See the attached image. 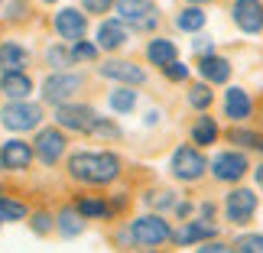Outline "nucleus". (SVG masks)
Listing matches in <instances>:
<instances>
[{
  "instance_id": "2f4dec72",
  "label": "nucleus",
  "mask_w": 263,
  "mask_h": 253,
  "mask_svg": "<svg viewBox=\"0 0 263 253\" xmlns=\"http://www.w3.org/2000/svg\"><path fill=\"white\" fill-rule=\"evenodd\" d=\"M26 218H29V208L23 201L10 198V195H0V221H26Z\"/></svg>"
},
{
  "instance_id": "a18cd8bd",
  "label": "nucleus",
  "mask_w": 263,
  "mask_h": 253,
  "mask_svg": "<svg viewBox=\"0 0 263 253\" xmlns=\"http://www.w3.org/2000/svg\"><path fill=\"white\" fill-rule=\"evenodd\" d=\"M189 7H205V4H211V0H185Z\"/></svg>"
},
{
  "instance_id": "c85d7f7f",
  "label": "nucleus",
  "mask_w": 263,
  "mask_h": 253,
  "mask_svg": "<svg viewBox=\"0 0 263 253\" xmlns=\"http://www.w3.org/2000/svg\"><path fill=\"white\" fill-rule=\"evenodd\" d=\"M107 104H110V110H114V114H130V110L137 107V91H134V88L117 85V88H110Z\"/></svg>"
},
{
  "instance_id": "58836bf2",
  "label": "nucleus",
  "mask_w": 263,
  "mask_h": 253,
  "mask_svg": "<svg viewBox=\"0 0 263 253\" xmlns=\"http://www.w3.org/2000/svg\"><path fill=\"white\" fill-rule=\"evenodd\" d=\"M82 7H85V13L101 16V13H107V10L114 7V0H82Z\"/></svg>"
},
{
  "instance_id": "ea45409f",
  "label": "nucleus",
  "mask_w": 263,
  "mask_h": 253,
  "mask_svg": "<svg viewBox=\"0 0 263 253\" xmlns=\"http://www.w3.org/2000/svg\"><path fill=\"white\" fill-rule=\"evenodd\" d=\"M26 13H29L26 0H10V4H7V20H23Z\"/></svg>"
},
{
  "instance_id": "e433bc0d",
  "label": "nucleus",
  "mask_w": 263,
  "mask_h": 253,
  "mask_svg": "<svg viewBox=\"0 0 263 253\" xmlns=\"http://www.w3.org/2000/svg\"><path fill=\"white\" fill-rule=\"evenodd\" d=\"M221 215V208L215 205V201H195V218L198 221H205V224H215Z\"/></svg>"
},
{
  "instance_id": "ddd939ff",
  "label": "nucleus",
  "mask_w": 263,
  "mask_h": 253,
  "mask_svg": "<svg viewBox=\"0 0 263 253\" xmlns=\"http://www.w3.org/2000/svg\"><path fill=\"white\" fill-rule=\"evenodd\" d=\"M231 23L244 36L263 33V0H234L231 4Z\"/></svg>"
},
{
  "instance_id": "f257e3e1",
  "label": "nucleus",
  "mask_w": 263,
  "mask_h": 253,
  "mask_svg": "<svg viewBox=\"0 0 263 253\" xmlns=\"http://www.w3.org/2000/svg\"><path fill=\"white\" fill-rule=\"evenodd\" d=\"M68 176H72L75 182H82V185H110L120 169H124V163H120L117 153H110V149H78V153L68 156Z\"/></svg>"
},
{
  "instance_id": "09e8293b",
  "label": "nucleus",
  "mask_w": 263,
  "mask_h": 253,
  "mask_svg": "<svg viewBox=\"0 0 263 253\" xmlns=\"http://www.w3.org/2000/svg\"><path fill=\"white\" fill-rule=\"evenodd\" d=\"M0 224H4V221H0Z\"/></svg>"
},
{
  "instance_id": "0eeeda50",
  "label": "nucleus",
  "mask_w": 263,
  "mask_h": 253,
  "mask_svg": "<svg viewBox=\"0 0 263 253\" xmlns=\"http://www.w3.org/2000/svg\"><path fill=\"white\" fill-rule=\"evenodd\" d=\"M43 104H33V101H10L0 110V124L13 133H26V130H39L43 124Z\"/></svg>"
},
{
  "instance_id": "f3484780",
  "label": "nucleus",
  "mask_w": 263,
  "mask_h": 253,
  "mask_svg": "<svg viewBox=\"0 0 263 253\" xmlns=\"http://www.w3.org/2000/svg\"><path fill=\"white\" fill-rule=\"evenodd\" d=\"M198 75H201V82L205 85H228L231 82V72H234V68H231V59L228 55H205V59H198Z\"/></svg>"
},
{
  "instance_id": "a19ab883",
  "label": "nucleus",
  "mask_w": 263,
  "mask_h": 253,
  "mask_svg": "<svg viewBox=\"0 0 263 253\" xmlns=\"http://www.w3.org/2000/svg\"><path fill=\"white\" fill-rule=\"evenodd\" d=\"M195 253H231V244H224V240H208V244H198Z\"/></svg>"
},
{
  "instance_id": "b1692460",
  "label": "nucleus",
  "mask_w": 263,
  "mask_h": 253,
  "mask_svg": "<svg viewBox=\"0 0 263 253\" xmlns=\"http://www.w3.org/2000/svg\"><path fill=\"white\" fill-rule=\"evenodd\" d=\"M85 224H88V221L78 215L72 205L59 208V215H55V230H59V237L72 240V237H78V234H85Z\"/></svg>"
},
{
  "instance_id": "a211bd4d",
  "label": "nucleus",
  "mask_w": 263,
  "mask_h": 253,
  "mask_svg": "<svg viewBox=\"0 0 263 253\" xmlns=\"http://www.w3.org/2000/svg\"><path fill=\"white\" fill-rule=\"evenodd\" d=\"M218 140H221V127H218V120L211 117V114H198V117L189 124V143L195 146V149L215 146Z\"/></svg>"
},
{
  "instance_id": "bb28decb",
  "label": "nucleus",
  "mask_w": 263,
  "mask_h": 253,
  "mask_svg": "<svg viewBox=\"0 0 263 253\" xmlns=\"http://www.w3.org/2000/svg\"><path fill=\"white\" fill-rule=\"evenodd\" d=\"M143 205L153 215H166V211H173L179 205V195L173 188H149V191H143Z\"/></svg>"
},
{
  "instance_id": "4468645a",
  "label": "nucleus",
  "mask_w": 263,
  "mask_h": 253,
  "mask_svg": "<svg viewBox=\"0 0 263 253\" xmlns=\"http://www.w3.org/2000/svg\"><path fill=\"white\" fill-rule=\"evenodd\" d=\"M221 114H224L234 127L247 124V120L254 117V98H250L240 85H228L224 98H221Z\"/></svg>"
},
{
  "instance_id": "f704fd0d",
  "label": "nucleus",
  "mask_w": 263,
  "mask_h": 253,
  "mask_svg": "<svg viewBox=\"0 0 263 253\" xmlns=\"http://www.w3.org/2000/svg\"><path fill=\"white\" fill-rule=\"evenodd\" d=\"M159 72H163V78H166V82H173V85H182V82H189V65L185 62H179V59H176V62H169L166 68H159Z\"/></svg>"
},
{
  "instance_id": "8fccbe9b",
  "label": "nucleus",
  "mask_w": 263,
  "mask_h": 253,
  "mask_svg": "<svg viewBox=\"0 0 263 253\" xmlns=\"http://www.w3.org/2000/svg\"><path fill=\"white\" fill-rule=\"evenodd\" d=\"M0 4H4V0H0Z\"/></svg>"
},
{
  "instance_id": "6e6552de",
  "label": "nucleus",
  "mask_w": 263,
  "mask_h": 253,
  "mask_svg": "<svg viewBox=\"0 0 263 253\" xmlns=\"http://www.w3.org/2000/svg\"><path fill=\"white\" fill-rule=\"evenodd\" d=\"M85 88V75L82 72H52L43 82V101L46 104H72V98Z\"/></svg>"
},
{
  "instance_id": "6ab92c4d",
  "label": "nucleus",
  "mask_w": 263,
  "mask_h": 253,
  "mask_svg": "<svg viewBox=\"0 0 263 253\" xmlns=\"http://www.w3.org/2000/svg\"><path fill=\"white\" fill-rule=\"evenodd\" d=\"M98 49H104V52H117V49H124L127 46V39H130V29L120 23V20H101V26H98Z\"/></svg>"
},
{
  "instance_id": "39448f33",
  "label": "nucleus",
  "mask_w": 263,
  "mask_h": 253,
  "mask_svg": "<svg viewBox=\"0 0 263 253\" xmlns=\"http://www.w3.org/2000/svg\"><path fill=\"white\" fill-rule=\"evenodd\" d=\"M257 208H260V195L254 188H247V185H234L224 195V201H221V215H224V221L234 224V227L250 224L254 215H257Z\"/></svg>"
},
{
  "instance_id": "72a5a7b5",
  "label": "nucleus",
  "mask_w": 263,
  "mask_h": 253,
  "mask_svg": "<svg viewBox=\"0 0 263 253\" xmlns=\"http://www.w3.org/2000/svg\"><path fill=\"white\" fill-rule=\"evenodd\" d=\"M29 227H33V234H39V237L52 234L55 230V215H49V211H33V215H29Z\"/></svg>"
},
{
  "instance_id": "49530a36",
  "label": "nucleus",
  "mask_w": 263,
  "mask_h": 253,
  "mask_svg": "<svg viewBox=\"0 0 263 253\" xmlns=\"http://www.w3.org/2000/svg\"><path fill=\"white\" fill-rule=\"evenodd\" d=\"M137 253H159V250H137Z\"/></svg>"
},
{
  "instance_id": "4c0bfd02",
  "label": "nucleus",
  "mask_w": 263,
  "mask_h": 253,
  "mask_svg": "<svg viewBox=\"0 0 263 253\" xmlns=\"http://www.w3.org/2000/svg\"><path fill=\"white\" fill-rule=\"evenodd\" d=\"M192 52H195L198 59H205V55H215V39H211L208 33H198L195 39H192Z\"/></svg>"
},
{
  "instance_id": "5701e85b",
  "label": "nucleus",
  "mask_w": 263,
  "mask_h": 253,
  "mask_svg": "<svg viewBox=\"0 0 263 253\" xmlns=\"http://www.w3.org/2000/svg\"><path fill=\"white\" fill-rule=\"evenodd\" d=\"M29 65V52L20 43H0V75L10 72H26Z\"/></svg>"
},
{
  "instance_id": "79ce46f5",
  "label": "nucleus",
  "mask_w": 263,
  "mask_h": 253,
  "mask_svg": "<svg viewBox=\"0 0 263 253\" xmlns=\"http://www.w3.org/2000/svg\"><path fill=\"white\" fill-rule=\"evenodd\" d=\"M173 215L179 221H192V218H195V201H179V205L173 208Z\"/></svg>"
},
{
  "instance_id": "dca6fc26",
  "label": "nucleus",
  "mask_w": 263,
  "mask_h": 253,
  "mask_svg": "<svg viewBox=\"0 0 263 253\" xmlns=\"http://www.w3.org/2000/svg\"><path fill=\"white\" fill-rule=\"evenodd\" d=\"M33 166V146L26 140H7L0 146V169L7 172H26Z\"/></svg>"
},
{
  "instance_id": "a878e982",
  "label": "nucleus",
  "mask_w": 263,
  "mask_h": 253,
  "mask_svg": "<svg viewBox=\"0 0 263 253\" xmlns=\"http://www.w3.org/2000/svg\"><path fill=\"white\" fill-rule=\"evenodd\" d=\"M228 143H234L240 146V153L244 149H250V153H260L263 156V133H257V130H247V127H231L228 133H224Z\"/></svg>"
},
{
  "instance_id": "4be33fe9",
  "label": "nucleus",
  "mask_w": 263,
  "mask_h": 253,
  "mask_svg": "<svg viewBox=\"0 0 263 253\" xmlns=\"http://www.w3.org/2000/svg\"><path fill=\"white\" fill-rule=\"evenodd\" d=\"M143 52H146V62H149V65H156V68H166L169 62H176V59H179L176 43H173V39H166V36L149 39Z\"/></svg>"
},
{
  "instance_id": "412c9836",
  "label": "nucleus",
  "mask_w": 263,
  "mask_h": 253,
  "mask_svg": "<svg viewBox=\"0 0 263 253\" xmlns=\"http://www.w3.org/2000/svg\"><path fill=\"white\" fill-rule=\"evenodd\" d=\"M72 208L85 221H107V218H114V211H110V205H107L104 195H78Z\"/></svg>"
},
{
  "instance_id": "f8f14e48",
  "label": "nucleus",
  "mask_w": 263,
  "mask_h": 253,
  "mask_svg": "<svg viewBox=\"0 0 263 253\" xmlns=\"http://www.w3.org/2000/svg\"><path fill=\"white\" fill-rule=\"evenodd\" d=\"M221 227L218 224H205V221L192 218V221H179V227H173V244L176 247H198L208 240H218Z\"/></svg>"
},
{
  "instance_id": "393cba45",
  "label": "nucleus",
  "mask_w": 263,
  "mask_h": 253,
  "mask_svg": "<svg viewBox=\"0 0 263 253\" xmlns=\"http://www.w3.org/2000/svg\"><path fill=\"white\" fill-rule=\"evenodd\" d=\"M205 23H208V13L201 7H182L176 13V29H182V33H205Z\"/></svg>"
},
{
  "instance_id": "20e7f679",
  "label": "nucleus",
  "mask_w": 263,
  "mask_h": 253,
  "mask_svg": "<svg viewBox=\"0 0 263 253\" xmlns=\"http://www.w3.org/2000/svg\"><path fill=\"white\" fill-rule=\"evenodd\" d=\"M114 10H117V20L134 33H153L159 20H163L153 0H114Z\"/></svg>"
},
{
  "instance_id": "cd10ccee",
  "label": "nucleus",
  "mask_w": 263,
  "mask_h": 253,
  "mask_svg": "<svg viewBox=\"0 0 263 253\" xmlns=\"http://www.w3.org/2000/svg\"><path fill=\"white\" fill-rule=\"evenodd\" d=\"M185 104H189L192 110H198V114H208V107L215 104V91H211V85L192 82L189 91H185Z\"/></svg>"
},
{
  "instance_id": "7ed1b4c3",
  "label": "nucleus",
  "mask_w": 263,
  "mask_h": 253,
  "mask_svg": "<svg viewBox=\"0 0 263 253\" xmlns=\"http://www.w3.org/2000/svg\"><path fill=\"white\" fill-rule=\"evenodd\" d=\"M169 176L182 185H195L208 176V159L201 149H195L192 143H182L179 149H173V156H169Z\"/></svg>"
},
{
  "instance_id": "aec40b11",
  "label": "nucleus",
  "mask_w": 263,
  "mask_h": 253,
  "mask_svg": "<svg viewBox=\"0 0 263 253\" xmlns=\"http://www.w3.org/2000/svg\"><path fill=\"white\" fill-rule=\"evenodd\" d=\"M0 94L10 101H26L33 94V78L26 72H10V75H0Z\"/></svg>"
},
{
  "instance_id": "c756f323",
  "label": "nucleus",
  "mask_w": 263,
  "mask_h": 253,
  "mask_svg": "<svg viewBox=\"0 0 263 253\" xmlns=\"http://www.w3.org/2000/svg\"><path fill=\"white\" fill-rule=\"evenodd\" d=\"M46 65L52 68V72H68V65H75L68 46L65 43H52V46H49L46 49Z\"/></svg>"
},
{
  "instance_id": "de8ad7c7",
  "label": "nucleus",
  "mask_w": 263,
  "mask_h": 253,
  "mask_svg": "<svg viewBox=\"0 0 263 253\" xmlns=\"http://www.w3.org/2000/svg\"><path fill=\"white\" fill-rule=\"evenodd\" d=\"M39 4H55V0H39Z\"/></svg>"
},
{
  "instance_id": "f03ea898",
  "label": "nucleus",
  "mask_w": 263,
  "mask_h": 253,
  "mask_svg": "<svg viewBox=\"0 0 263 253\" xmlns=\"http://www.w3.org/2000/svg\"><path fill=\"white\" fill-rule=\"evenodd\" d=\"M127 230L134 237V247H140V250H156L163 244H173V224L163 215H153V211L134 218L127 224Z\"/></svg>"
},
{
  "instance_id": "7c9ffc66",
  "label": "nucleus",
  "mask_w": 263,
  "mask_h": 253,
  "mask_svg": "<svg viewBox=\"0 0 263 253\" xmlns=\"http://www.w3.org/2000/svg\"><path fill=\"white\" fill-rule=\"evenodd\" d=\"M231 253H263V234L260 230H244L231 240Z\"/></svg>"
},
{
  "instance_id": "9b49d317",
  "label": "nucleus",
  "mask_w": 263,
  "mask_h": 253,
  "mask_svg": "<svg viewBox=\"0 0 263 253\" xmlns=\"http://www.w3.org/2000/svg\"><path fill=\"white\" fill-rule=\"evenodd\" d=\"M98 75L107 78V82H117L124 88H140L146 85V68H140L130 59H107V62L98 65Z\"/></svg>"
},
{
  "instance_id": "1a4fd4ad",
  "label": "nucleus",
  "mask_w": 263,
  "mask_h": 253,
  "mask_svg": "<svg viewBox=\"0 0 263 253\" xmlns=\"http://www.w3.org/2000/svg\"><path fill=\"white\" fill-rule=\"evenodd\" d=\"M98 124V110L91 104H62L55 107V127L68 130V133H91Z\"/></svg>"
},
{
  "instance_id": "2eb2a0df",
  "label": "nucleus",
  "mask_w": 263,
  "mask_h": 253,
  "mask_svg": "<svg viewBox=\"0 0 263 253\" xmlns=\"http://www.w3.org/2000/svg\"><path fill=\"white\" fill-rule=\"evenodd\" d=\"M52 29L59 33V39H65V46L82 43L85 33H88V16L82 10H75V7H65V10H59L52 16Z\"/></svg>"
},
{
  "instance_id": "423d86ee",
  "label": "nucleus",
  "mask_w": 263,
  "mask_h": 253,
  "mask_svg": "<svg viewBox=\"0 0 263 253\" xmlns=\"http://www.w3.org/2000/svg\"><path fill=\"white\" fill-rule=\"evenodd\" d=\"M247 172H250V159L240 149H221L208 159V176L221 185H237V182L247 179Z\"/></svg>"
},
{
  "instance_id": "c03bdc74",
  "label": "nucleus",
  "mask_w": 263,
  "mask_h": 253,
  "mask_svg": "<svg viewBox=\"0 0 263 253\" xmlns=\"http://www.w3.org/2000/svg\"><path fill=\"white\" fill-rule=\"evenodd\" d=\"M254 182H257V188L263 191V163H260V166H254Z\"/></svg>"
},
{
  "instance_id": "37998d69",
  "label": "nucleus",
  "mask_w": 263,
  "mask_h": 253,
  "mask_svg": "<svg viewBox=\"0 0 263 253\" xmlns=\"http://www.w3.org/2000/svg\"><path fill=\"white\" fill-rule=\"evenodd\" d=\"M114 244H117L120 250H130V247H134V237H130V230H127V227L114 234Z\"/></svg>"
},
{
  "instance_id": "473e14b6",
  "label": "nucleus",
  "mask_w": 263,
  "mask_h": 253,
  "mask_svg": "<svg viewBox=\"0 0 263 253\" xmlns=\"http://www.w3.org/2000/svg\"><path fill=\"white\" fill-rule=\"evenodd\" d=\"M68 52H72V62L75 65H85V62H98V52H101V49L95 43H88V39H82V43H72V46H68Z\"/></svg>"
},
{
  "instance_id": "c9c22d12",
  "label": "nucleus",
  "mask_w": 263,
  "mask_h": 253,
  "mask_svg": "<svg viewBox=\"0 0 263 253\" xmlns=\"http://www.w3.org/2000/svg\"><path fill=\"white\" fill-rule=\"evenodd\" d=\"M91 137H101V140H117V137H120V127H117L110 117H98V124H95V130H91Z\"/></svg>"
},
{
  "instance_id": "9d476101",
  "label": "nucleus",
  "mask_w": 263,
  "mask_h": 253,
  "mask_svg": "<svg viewBox=\"0 0 263 253\" xmlns=\"http://www.w3.org/2000/svg\"><path fill=\"white\" fill-rule=\"evenodd\" d=\"M68 149V140H65V130L59 127H39V133L33 140V156L39 159L43 166H55L59 159L65 156Z\"/></svg>"
}]
</instances>
